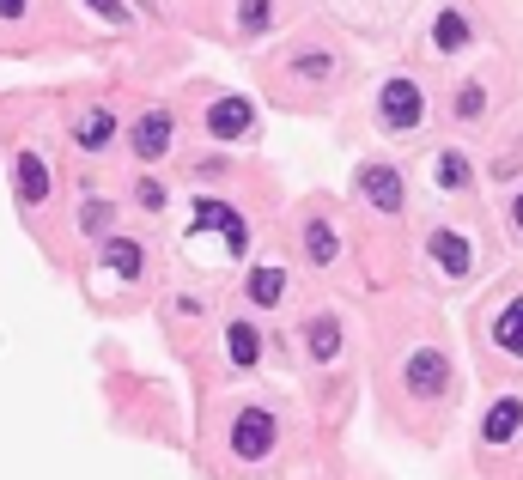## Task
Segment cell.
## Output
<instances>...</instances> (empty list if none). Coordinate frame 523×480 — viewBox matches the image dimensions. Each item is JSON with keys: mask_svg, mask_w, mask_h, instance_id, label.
Wrapping results in <instances>:
<instances>
[{"mask_svg": "<svg viewBox=\"0 0 523 480\" xmlns=\"http://www.w3.org/2000/svg\"><path fill=\"white\" fill-rule=\"evenodd\" d=\"M378 116H384V128H390V134H402V128H414V122L426 116V98H420L414 79H390L384 98H378Z\"/></svg>", "mask_w": 523, "mask_h": 480, "instance_id": "1", "label": "cell"}, {"mask_svg": "<svg viewBox=\"0 0 523 480\" xmlns=\"http://www.w3.org/2000/svg\"><path fill=\"white\" fill-rule=\"evenodd\" d=\"M274 414H262V408H244L238 420H232V456H244V462H256V456H268L274 450Z\"/></svg>", "mask_w": 523, "mask_h": 480, "instance_id": "2", "label": "cell"}, {"mask_svg": "<svg viewBox=\"0 0 523 480\" xmlns=\"http://www.w3.org/2000/svg\"><path fill=\"white\" fill-rule=\"evenodd\" d=\"M134 158H146V165H153V158H165L171 152V140H177V116L171 110H146L140 122H134Z\"/></svg>", "mask_w": 523, "mask_h": 480, "instance_id": "3", "label": "cell"}, {"mask_svg": "<svg viewBox=\"0 0 523 480\" xmlns=\"http://www.w3.org/2000/svg\"><path fill=\"white\" fill-rule=\"evenodd\" d=\"M207 225L226 231V250H232V256H244V250H250V231H244V219H238L226 201H201V207H195V231H207Z\"/></svg>", "mask_w": 523, "mask_h": 480, "instance_id": "4", "label": "cell"}, {"mask_svg": "<svg viewBox=\"0 0 523 480\" xmlns=\"http://www.w3.org/2000/svg\"><path fill=\"white\" fill-rule=\"evenodd\" d=\"M250 122H256L250 98H213V110H207V134H213V140H238Z\"/></svg>", "mask_w": 523, "mask_h": 480, "instance_id": "5", "label": "cell"}, {"mask_svg": "<svg viewBox=\"0 0 523 480\" xmlns=\"http://www.w3.org/2000/svg\"><path fill=\"white\" fill-rule=\"evenodd\" d=\"M359 195H365L371 207L396 213V207H402V177H396L390 165H359Z\"/></svg>", "mask_w": 523, "mask_h": 480, "instance_id": "6", "label": "cell"}, {"mask_svg": "<svg viewBox=\"0 0 523 480\" xmlns=\"http://www.w3.org/2000/svg\"><path fill=\"white\" fill-rule=\"evenodd\" d=\"M523 432V395H499V402L487 408V420H481V438L487 444H511Z\"/></svg>", "mask_w": 523, "mask_h": 480, "instance_id": "7", "label": "cell"}, {"mask_svg": "<svg viewBox=\"0 0 523 480\" xmlns=\"http://www.w3.org/2000/svg\"><path fill=\"white\" fill-rule=\"evenodd\" d=\"M13 183H19L25 207H43V201H49V171H43L37 152H19V158H13Z\"/></svg>", "mask_w": 523, "mask_h": 480, "instance_id": "8", "label": "cell"}, {"mask_svg": "<svg viewBox=\"0 0 523 480\" xmlns=\"http://www.w3.org/2000/svg\"><path fill=\"white\" fill-rule=\"evenodd\" d=\"M432 256H438L444 274H469L475 268V250H469L463 231H432Z\"/></svg>", "mask_w": 523, "mask_h": 480, "instance_id": "9", "label": "cell"}, {"mask_svg": "<svg viewBox=\"0 0 523 480\" xmlns=\"http://www.w3.org/2000/svg\"><path fill=\"white\" fill-rule=\"evenodd\" d=\"M402 377H408V389H420V395H438L444 383H451V365H444L438 353H414Z\"/></svg>", "mask_w": 523, "mask_h": 480, "instance_id": "10", "label": "cell"}, {"mask_svg": "<svg viewBox=\"0 0 523 480\" xmlns=\"http://www.w3.org/2000/svg\"><path fill=\"white\" fill-rule=\"evenodd\" d=\"M73 140H80L86 152H104L116 140V110H86L80 122H73Z\"/></svg>", "mask_w": 523, "mask_h": 480, "instance_id": "11", "label": "cell"}, {"mask_svg": "<svg viewBox=\"0 0 523 480\" xmlns=\"http://www.w3.org/2000/svg\"><path fill=\"white\" fill-rule=\"evenodd\" d=\"M493 341H499L511 359H523V298H511V304L493 316Z\"/></svg>", "mask_w": 523, "mask_h": 480, "instance_id": "12", "label": "cell"}, {"mask_svg": "<svg viewBox=\"0 0 523 480\" xmlns=\"http://www.w3.org/2000/svg\"><path fill=\"white\" fill-rule=\"evenodd\" d=\"M432 43H438V55H457V49L469 43V19L444 7V13H438V25H432Z\"/></svg>", "mask_w": 523, "mask_h": 480, "instance_id": "13", "label": "cell"}, {"mask_svg": "<svg viewBox=\"0 0 523 480\" xmlns=\"http://www.w3.org/2000/svg\"><path fill=\"white\" fill-rule=\"evenodd\" d=\"M244 292H250V304H262V310H268V304H280V298H286V274H280V268H256Z\"/></svg>", "mask_w": 523, "mask_h": 480, "instance_id": "14", "label": "cell"}, {"mask_svg": "<svg viewBox=\"0 0 523 480\" xmlns=\"http://www.w3.org/2000/svg\"><path fill=\"white\" fill-rule=\"evenodd\" d=\"M432 177H438V189H469V158L463 152H438Z\"/></svg>", "mask_w": 523, "mask_h": 480, "instance_id": "15", "label": "cell"}, {"mask_svg": "<svg viewBox=\"0 0 523 480\" xmlns=\"http://www.w3.org/2000/svg\"><path fill=\"white\" fill-rule=\"evenodd\" d=\"M110 268H116L122 280L140 274V244H134V237H110Z\"/></svg>", "mask_w": 523, "mask_h": 480, "instance_id": "16", "label": "cell"}, {"mask_svg": "<svg viewBox=\"0 0 523 480\" xmlns=\"http://www.w3.org/2000/svg\"><path fill=\"white\" fill-rule=\"evenodd\" d=\"M305 341H311L317 359H335V347H341V323H335V316H317V329H311Z\"/></svg>", "mask_w": 523, "mask_h": 480, "instance_id": "17", "label": "cell"}, {"mask_svg": "<svg viewBox=\"0 0 523 480\" xmlns=\"http://www.w3.org/2000/svg\"><path fill=\"white\" fill-rule=\"evenodd\" d=\"M226 341H232V365H256V353H262V347H256V329H250V323H232V329H226Z\"/></svg>", "mask_w": 523, "mask_h": 480, "instance_id": "18", "label": "cell"}, {"mask_svg": "<svg viewBox=\"0 0 523 480\" xmlns=\"http://www.w3.org/2000/svg\"><path fill=\"white\" fill-rule=\"evenodd\" d=\"M305 250H311L317 262H329V256H335V231H329V225H305Z\"/></svg>", "mask_w": 523, "mask_h": 480, "instance_id": "19", "label": "cell"}, {"mask_svg": "<svg viewBox=\"0 0 523 480\" xmlns=\"http://www.w3.org/2000/svg\"><path fill=\"white\" fill-rule=\"evenodd\" d=\"M457 110H463V116H481V110H487V92H481V86H463Z\"/></svg>", "mask_w": 523, "mask_h": 480, "instance_id": "20", "label": "cell"}, {"mask_svg": "<svg viewBox=\"0 0 523 480\" xmlns=\"http://www.w3.org/2000/svg\"><path fill=\"white\" fill-rule=\"evenodd\" d=\"M238 19H244V31L268 25V0H244V13H238Z\"/></svg>", "mask_w": 523, "mask_h": 480, "instance_id": "21", "label": "cell"}, {"mask_svg": "<svg viewBox=\"0 0 523 480\" xmlns=\"http://www.w3.org/2000/svg\"><path fill=\"white\" fill-rule=\"evenodd\" d=\"M104 225H110V207H104V201H92V207H86V231H104Z\"/></svg>", "mask_w": 523, "mask_h": 480, "instance_id": "22", "label": "cell"}, {"mask_svg": "<svg viewBox=\"0 0 523 480\" xmlns=\"http://www.w3.org/2000/svg\"><path fill=\"white\" fill-rule=\"evenodd\" d=\"M92 7H98V13H104V19H116V25H122V19H128V7H122V0H92Z\"/></svg>", "mask_w": 523, "mask_h": 480, "instance_id": "23", "label": "cell"}, {"mask_svg": "<svg viewBox=\"0 0 523 480\" xmlns=\"http://www.w3.org/2000/svg\"><path fill=\"white\" fill-rule=\"evenodd\" d=\"M140 207H165V189L159 183H140Z\"/></svg>", "mask_w": 523, "mask_h": 480, "instance_id": "24", "label": "cell"}, {"mask_svg": "<svg viewBox=\"0 0 523 480\" xmlns=\"http://www.w3.org/2000/svg\"><path fill=\"white\" fill-rule=\"evenodd\" d=\"M0 13H7V19H13V13H25V0H0Z\"/></svg>", "mask_w": 523, "mask_h": 480, "instance_id": "25", "label": "cell"}, {"mask_svg": "<svg viewBox=\"0 0 523 480\" xmlns=\"http://www.w3.org/2000/svg\"><path fill=\"white\" fill-rule=\"evenodd\" d=\"M511 219H517V231H523V195H517V207H511Z\"/></svg>", "mask_w": 523, "mask_h": 480, "instance_id": "26", "label": "cell"}]
</instances>
